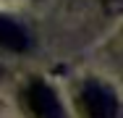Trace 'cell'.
<instances>
[{"instance_id": "obj_4", "label": "cell", "mask_w": 123, "mask_h": 118, "mask_svg": "<svg viewBox=\"0 0 123 118\" xmlns=\"http://www.w3.org/2000/svg\"><path fill=\"white\" fill-rule=\"evenodd\" d=\"M102 3H105V5L110 8V11H118V8H121V3H123V0H102Z\"/></svg>"}, {"instance_id": "obj_1", "label": "cell", "mask_w": 123, "mask_h": 118, "mask_svg": "<svg viewBox=\"0 0 123 118\" xmlns=\"http://www.w3.org/2000/svg\"><path fill=\"white\" fill-rule=\"evenodd\" d=\"M76 108L81 118H118V97L107 84L89 81L76 97Z\"/></svg>"}, {"instance_id": "obj_2", "label": "cell", "mask_w": 123, "mask_h": 118, "mask_svg": "<svg viewBox=\"0 0 123 118\" xmlns=\"http://www.w3.org/2000/svg\"><path fill=\"white\" fill-rule=\"evenodd\" d=\"M24 105L29 118H63V108L55 92L45 81H31L24 92Z\"/></svg>"}, {"instance_id": "obj_3", "label": "cell", "mask_w": 123, "mask_h": 118, "mask_svg": "<svg viewBox=\"0 0 123 118\" xmlns=\"http://www.w3.org/2000/svg\"><path fill=\"white\" fill-rule=\"evenodd\" d=\"M26 45H29L26 32L16 21L0 16V47H5V50H24Z\"/></svg>"}]
</instances>
